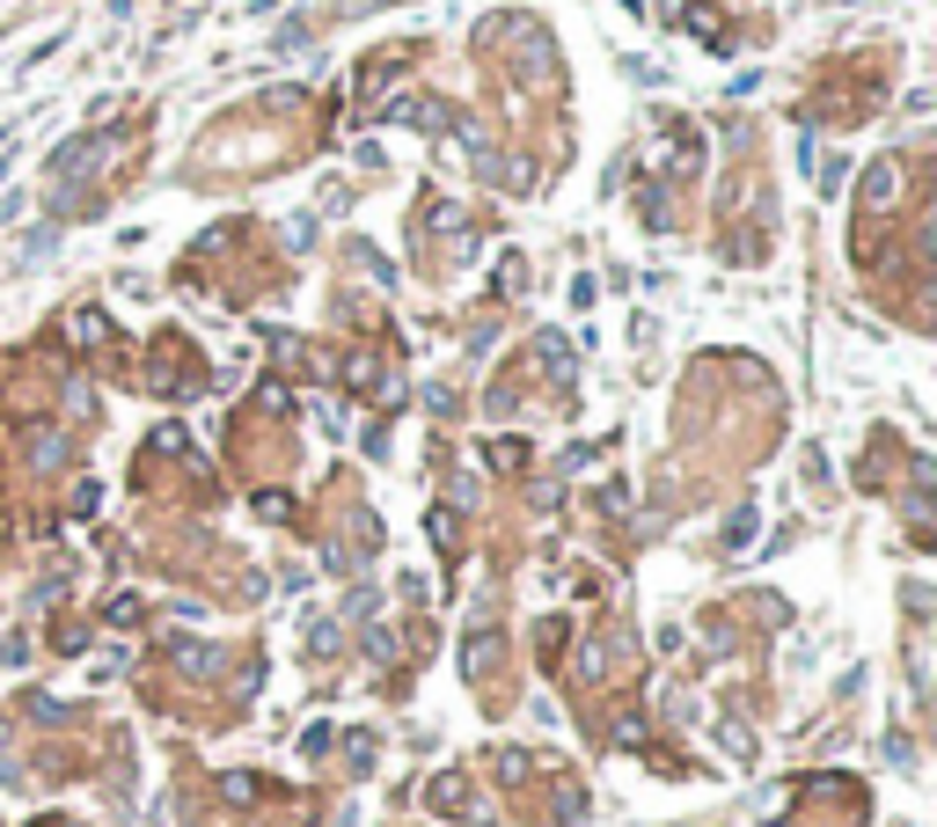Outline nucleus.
I'll use <instances>...</instances> for the list:
<instances>
[{
    "label": "nucleus",
    "mask_w": 937,
    "mask_h": 827,
    "mask_svg": "<svg viewBox=\"0 0 937 827\" xmlns=\"http://www.w3.org/2000/svg\"><path fill=\"white\" fill-rule=\"evenodd\" d=\"M177 659H183L191 674H212V667H220V651H206V645H177Z\"/></svg>",
    "instance_id": "obj_3"
},
{
    "label": "nucleus",
    "mask_w": 937,
    "mask_h": 827,
    "mask_svg": "<svg viewBox=\"0 0 937 827\" xmlns=\"http://www.w3.org/2000/svg\"><path fill=\"white\" fill-rule=\"evenodd\" d=\"M30 461H37V469H52V461H59V432L37 425V432H30Z\"/></svg>",
    "instance_id": "obj_2"
},
{
    "label": "nucleus",
    "mask_w": 937,
    "mask_h": 827,
    "mask_svg": "<svg viewBox=\"0 0 937 827\" xmlns=\"http://www.w3.org/2000/svg\"><path fill=\"white\" fill-rule=\"evenodd\" d=\"M110 147H118V140H110V132H81V140H73L67 155H52V191H73V183L89 177V169H96V161L110 155Z\"/></svg>",
    "instance_id": "obj_1"
}]
</instances>
